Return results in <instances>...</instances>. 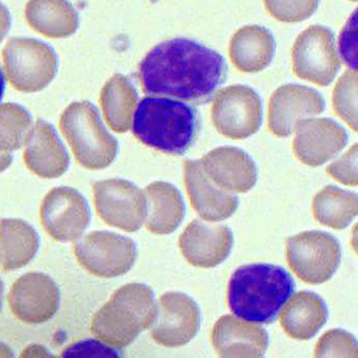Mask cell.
Returning <instances> with one entry per match:
<instances>
[{
	"label": "cell",
	"mask_w": 358,
	"mask_h": 358,
	"mask_svg": "<svg viewBox=\"0 0 358 358\" xmlns=\"http://www.w3.org/2000/svg\"><path fill=\"white\" fill-rule=\"evenodd\" d=\"M227 76L228 64L222 55L186 38L162 42L139 64V79L145 94L199 104L213 99Z\"/></svg>",
	"instance_id": "cell-1"
},
{
	"label": "cell",
	"mask_w": 358,
	"mask_h": 358,
	"mask_svg": "<svg viewBox=\"0 0 358 358\" xmlns=\"http://www.w3.org/2000/svg\"><path fill=\"white\" fill-rule=\"evenodd\" d=\"M294 280L283 267L269 264L241 266L232 274L228 303L237 318L272 324L294 292Z\"/></svg>",
	"instance_id": "cell-2"
},
{
	"label": "cell",
	"mask_w": 358,
	"mask_h": 358,
	"mask_svg": "<svg viewBox=\"0 0 358 358\" xmlns=\"http://www.w3.org/2000/svg\"><path fill=\"white\" fill-rule=\"evenodd\" d=\"M194 107L166 97H145L133 115V133L143 145L180 156L192 147L199 132Z\"/></svg>",
	"instance_id": "cell-3"
},
{
	"label": "cell",
	"mask_w": 358,
	"mask_h": 358,
	"mask_svg": "<svg viewBox=\"0 0 358 358\" xmlns=\"http://www.w3.org/2000/svg\"><path fill=\"white\" fill-rule=\"evenodd\" d=\"M152 289L145 284L122 286L110 300L96 312L92 332L108 346L122 350L149 329L156 315Z\"/></svg>",
	"instance_id": "cell-4"
},
{
	"label": "cell",
	"mask_w": 358,
	"mask_h": 358,
	"mask_svg": "<svg viewBox=\"0 0 358 358\" xmlns=\"http://www.w3.org/2000/svg\"><path fill=\"white\" fill-rule=\"evenodd\" d=\"M61 130L76 158L88 169H103L115 159L119 145L101 122L99 112L90 101L68 106L60 121Z\"/></svg>",
	"instance_id": "cell-5"
},
{
	"label": "cell",
	"mask_w": 358,
	"mask_h": 358,
	"mask_svg": "<svg viewBox=\"0 0 358 358\" xmlns=\"http://www.w3.org/2000/svg\"><path fill=\"white\" fill-rule=\"evenodd\" d=\"M7 77L20 92H38L55 78L58 57L49 44L29 38H13L3 52Z\"/></svg>",
	"instance_id": "cell-6"
},
{
	"label": "cell",
	"mask_w": 358,
	"mask_h": 358,
	"mask_svg": "<svg viewBox=\"0 0 358 358\" xmlns=\"http://www.w3.org/2000/svg\"><path fill=\"white\" fill-rule=\"evenodd\" d=\"M286 258L300 280L318 285L337 272L341 260V243L328 232H302L286 240Z\"/></svg>",
	"instance_id": "cell-7"
},
{
	"label": "cell",
	"mask_w": 358,
	"mask_h": 358,
	"mask_svg": "<svg viewBox=\"0 0 358 358\" xmlns=\"http://www.w3.org/2000/svg\"><path fill=\"white\" fill-rule=\"evenodd\" d=\"M295 75L319 86H329L341 70L335 35L322 25H312L295 40L292 49Z\"/></svg>",
	"instance_id": "cell-8"
},
{
	"label": "cell",
	"mask_w": 358,
	"mask_h": 358,
	"mask_svg": "<svg viewBox=\"0 0 358 358\" xmlns=\"http://www.w3.org/2000/svg\"><path fill=\"white\" fill-rule=\"evenodd\" d=\"M76 257L90 274L113 278L127 274L136 263L138 250L130 238L110 231H94L75 245Z\"/></svg>",
	"instance_id": "cell-9"
},
{
	"label": "cell",
	"mask_w": 358,
	"mask_h": 358,
	"mask_svg": "<svg viewBox=\"0 0 358 358\" xmlns=\"http://www.w3.org/2000/svg\"><path fill=\"white\" fill-rule=\"evenodd\" d=\"M212 121L223 136L245 139L259 130L263 122V101L249 86L227 87L214 96Z\"/></svg>",
	"instance_id": "cell-10"
},
{
	"label": "cell",
	"mask_w": 358,
	"mask_h": 358,
	"mask_svg": "<svg viewBox=\"0 0 358 358\" xmlns=\"http://www.w3.org/2000/svg\"><path fill=\"white\" fill-rule=\"evenodd\" d=\"M96 211L108 226L136 232L147 219L145 192L124 179H107L94 184Z\"/></svg>",
	"instance_id": "cell-11"
},
{
	"label": "cell",
	"mask_w": 358,
	"mask_h": 358,
	"mask_svg": "<svg viewBox=\"0 0 358 358\" xmlns=\"http://www.w3.org/2000/svg\"><path fill=\"white\" fill-rule=\"evenodd\" d=\"M201 326L199 306L188 295L168 292L157 302L150 335L162 346L180 347L196 336Z\"/></svg>",
	"instance_id": "cell-12"
},
{
	"label": "cell",
	"mask_w": 358,
	"mask_h": 358,
	"mask_svg": "<svg viewBox=\"0 0 358 358\" xmlns=\"http://www.w3.org/2000/svg\"><path fill=\"white\" fill-rule=\"evenodd\" d=\"M41 222L53 239L61 243L73 241L90 226V206L73 188H53L41 206Z\"/></svg>",
	"instance_id": "cell-13"
},
{
	"label": "cell",
	"mask_w": 358,
	"mask_h": 358,
	"mask_svg": "<svg viewBox=\"0 0 358 358\" xmlns=\"http://www.w3.org/2000/svg\"><path fill=\"white\" fill-rule=\"evenodd\" d=\"M16 318L29 324L47 322L60 308V291L52 278L43 273H27L13 284L8 294Z\"/></svg>",
	"instance_id": "cell-14"
},
{
	"label": "cell",
	"mask_w": 358,
	"mask_h": 358,
	"mask_svg": "<svg viewBox=\"0 0 358 358\" xmlns=\"http://www.w3.org/2000/svg\"><path fill=\"white\" fill-rule=\"evenodd\" d=\"M293 150L301 162L318 167L338 155L348 142V133L332 119H304L295 125Z\"/></svg>",
	"instance_id": "cell-15"
},
{
	"label": "cell",
	"mask_w": 358,
	"mask_h": 358,
	"mask_svg": "<svg viewBox=\"0 0 358 358\" xmlns=\"http://www.w3.org/2000/svg\"><path fill=\"white\" fill-rule=\"evenodd\" d=\"M326 101L318 90L298 84L280 86L269 101V129L275 136H289L301 120L324 112Z\"/></svg>",
	"instance_id": "cell-16"
},
{
	"label": "cell",
	"mask_w": 358,
	"mask_h": 358,
	"mask_svg": "<svg viewBox=\"0 0 358 358\" xmlns=\"http://www.w3.org/2000/svg\"><path fill=\"white\" fill-rule=\"evenodd\" d=\"M234 234L223 224L194 220L179 238V248L188 263L212 268L223 263L231 252Z\"/></svg>",
	"instance_id": "cell-17"
},
{
	"label": "cell",
	"mask_w": 358,
	"mask_h": 358,
	"mask_svg": "<svg viewBox=\"0 0 358 358\" xmlns=\"http://www.w3.org/2000/svg\"><path fill=\"white\" fill-rule=\"evenodd\" d=\"M212 182L229 193H247L257 182V167L248 153L236 147H220L199 160Z\"/></svg>",
	"instance_id": "cell-18"
},
{
	"label": "cell",
	"mask_w": 358,
	"mask_h": 358,
	"mask_svg": "<svg viewBox=\"0 0 358 358\" xmlns=\"http://www.w3.org/2000/svg\"><path fill=\"white\" fill-rule=\"evenodd\" d=\"M184 179L192 206L202 219L217 222L228 219L237 211V195L217 187L206 176L199 160H186Z\"/></svg>",
	"instance_id": "cell-19"
},
{
	"label": "cell",
	"mask_w": 358,
	"mask_h": 358,
	"mask_svg": "<svg viewBox=\"0 0 358 358\" xmlns=\"http://www.w3.org/2000/svg\"><path fill=\"white\" fill-rule=\"evenodd\" d=\"M24 160L29 171L43 178H57L69 167V155L55 127L38 120L25 143Z\"/></svg>",
	"instance_id": "cell-20"
},
{
	"label": "cell",
	"mask_w": 358,
	"mask_h": 358,
	"mask_svg": "<svg viewBox=\"0 0 358 358\" xmlns=\"http://www.w3.org/2000/svg\"><path fill=\"white\" fill-rule=\"evenodd\" d=\"M276 52L274 35L260 25H247L230 41V58L243 73H258L268 66Z\"/></svg>",
	"instance_id": "cell-21"
},
{
	"label": "cell",
	"mask_w": 358,
	"mask_h": 358,
	"mask_svg": "<svg viewBox=\"0 0 358 358\" xmlns=\"http://www.w3.org/2000/svg\"><path fill=\"white\" fill-rule=\"evenodd\" d=\"M280 313V324L293 339L308 341L315 337L328 319L324 299L309 291L293 295Z\"/></svg>",
	"instance_id": "cell-22"
},
{
	"label": "cell",
	"mask_w": 358,
	"mask_h": 358,
	"mask_svg": "<svg viewBox=\"0 0 358 358\" xmlns=\"http://www.w3.org/2000/svg\"><path fill=\"white\" fill-rule=\"evenodd\" d=\"M148 230L155 234L175 231L185 217L182 194L169 182H155L145 188Z\"/></svg>",
	"instance_id": "cell-23"
},
{
	"label": "cell",
	"mask_w": 358,
	"mask_h": 358,
	"mask_svg": "<svg viewBox=\"0 0 358 358\" xmlns=\"http://www.w3.org/2000/svg\"><path fill=\"white\" fill-rule=\"evenodd\" d=\"M38 232L20 219H0V267L12 272L27 266L38 252Z\"/></svg>",
	"instance_id": "cell-24"
},
{
	"label": "cell",
	"mask_w": 358,
	"mask_h": 358,
	"mask_svg": "<svg viewBox=\"0 0 358 358\" xmlns=\"http://www.w3.org/2000/svg\"><path fill=\"white\" fill-rule=\"evenodd\" d=\"M138 99L136 87L125 76L117 73L107 81L101 90V104L105 119L114 131L130 130Z\"/></svg>",
	"instance_id": "cell-25"
},
{
	"label": "cell",
	"mask_w": 358,
	"mask_h": 358,
	"mask_svg": "<svg viewBox=\"0 0 358 358\" xmlns=\"http://www.w3.org/2000/svg\"><path fill=\"white\" fill-rule=\"evenodd\" d=\"M25 14L35 31L50 38H66L78 29V12L66 1H29Z\"/></svg>",
	"instance_id": "cell-26"
},
{
	"label": "cell",
	"mask_w": 358,
	"mask_h": 358,
	"mask_svg": "<svg viewBox=\"0 0 358 358\" xmlns=\"http://www.w3.org/2000/svg\"><path fill=\"white\" fill-rule=\"evenodd\" d=\"M312 210L319 223L341 230L357 215V194L337 186H326L313 199Z\"/></svg>",
	"instance_id": "cell-27"
},
{
	"label": "cell",
	"mask_w": 358,
	"mask_h": 358,
	"mask_svg": "<svg viewBox=\"0 0 358 358\" xmlns=\"http://www.w3.org/2000/svg\"><path fill=\"white\" fill-rule=\"evenodd\" d=\"M212 344L217 352L234 344L252 345L265 352L268 348V334L258 324L234 315H223L212 331Z\"/></svg>",
	"instance_id": "cell-28"
},
{
	"label": "cell",
	"mask_w": 358,
	"mask_h": 358,
	"mask_svg": "<svg viewBox=\"0 0 358 358\" xmlns=\"http://www.w3.org/2000/svg\"><path fill=\"white\" fill-rule=\"evenodd\" d=\"M33 130L32 117L17 104L0 106V151L12 152L27 143Z\"/></svg>",
	"instance_id": "cell-29"
},
{
	"label": "cell",
	"mask_w": 358,
	"mask_h": 358,
	"mask_svg": "<svg viewBox=\"0 0 358 358\" xmlns=\"http://www.w3.org/2000/svg\"><path fill=\"white\" fill-rule=\"evenodd\" d=\"M332 103L336 113L357 130V71L347 70L336 85Z\"/></svg>",
	"instance_id": "cell-30"
},
{
	"label": "cell",
	"mask_w": 358,
	"mask_h": 358,
	"mask_svg": "<svg viewBox=\"0 0 358 358\" xmlns=\"http://www.w3.org/2000/svg\"><path fill=\"white\" fill-rule=\"evenodd\" d=\"M315 358H357V341L346 330H329L319 339Z\"/></svg>",
	"instance_id": "cell-31"
},
{
	"label": "cell",
	"mask_w": 358,
	"mask_h": 358,
	"mask_svg": "<svg viewBox=\"0 0 358 358\" xmlns=\"http://www.w3.org/2000/svg\"><path fill=\"white\" fill-rule=\"evenodd\" d=\"M319 1H265L266 9L282 22H300L309 18Z\"/></svg>",
	"instance_id": "cell-32"
},
{
	"label": "cell",
	"mask_w": 358,
	"mask_h": 358,
	"mask_svg": "<svg viewBox=\"0 0 358 358\" xmlns=\"http://www.w3.org/2000/svg\"><path fill=\"white\" fill-rule=\"evenodd\" d=\"M61 358H121V354L101 341L85 339L66 347Z\"/></svg>",
	"instance_id": "cell-33"
},
{
	"label": "cell",
	"mask_w": 358,
	"mask_h": 358,
	"mask_svg": "<svg viewBox=\"0 0 358 358\" xmlns=\"http://www.w3.org/2000/svg\"><path fill=\"white\" fill-rule=\"evenodd\" d=\"M327 173L345 185H357V145H352L344 156L332 162Z\"/></svg>",
	"instance_id": "cell-34"
},
{
	"label": "cell",
	"mask_w": 358,
	"mask_h": 358,
	"mask_svg": "<svg viewBox=\"0 0 358 358\" xmlns=\"http://www.w3.org/2000/svg\"><path fill=\"white\" fill-rule=\"evenodd\" d=\"M339 51L350 70H357V10L347 22L339 38Z\"/></svg>",
	"instance_id": "cell-35"
},
{
	"label": "cell",
	"mask_w": 358,
	"mask_h": 358,
	"mask_svg": "<svg viewBox=\"0 0 358 358\" xmlns=\"http://www.w3.org/2000/svg\"><path fill=\"white\" fill-rule=\"evenodd\" d=\"M219 358H265L264 352L252 345L234 344L217 352Z\"/></svg>",
	"instance_id": "cell-36"
},
{
	"label": "cell",
	"mask_w": 358,
	"mask_h": 358,
	"mask_svg": "<svg viewBox=\"0 0 358 358\" xmlns=\"http://www.w3.org/2000/svg\"><path fill=\"white\" fill-rule=\"evenodd\" d=\"M20 358H57L42 345H29L20 354Z\"/></svg>",
	"instance_id": "cell-37"
},
{
	"label": "cell",
	"mask_w": 358,
	"mask_h": 358,
	"mask_svg": "<svg viewBox=\"0 0 358 358\" xmlns=\"http://www.w3.org/2000/svg\"><path fill=\"white\" fill-rule=\"evenodd\" d=\"M10 14L7 7L0 3V42L3 40L10 29Z\"/></svg>",
	"instance_id": "cell-38"
},
{
	"label": "cell",
	"mask_w": 358,
	"mask_h": 358,
	"mask_svg": "<svg viewBox=\"0 0 358 358\" xmlns=\"http://www.w3.org/2000/svg\"><path fill=\"white\" fill-rule=\"evenodd\" d=\"M13 162L12 153L0 151V173L10 166Z\"/></svg>",
	"instance_id": "cell-39"
},
{
	"label": "cell",
	"mask_w": 358,
	"mask_h": 358,
	"mask_svg": "<svg viewBox=\"0 0 358 358\" xmlns=\"http://www.w3.org/2000/svg\"><path fill=\"white\" fill-rule=\"evenodd\" d=\"M0 358H14L13 350L1 341H0Z\"/></svg>",
	"instance_id": "cell-40"
},
{
	"label": "cell",
	"mask_w": 358,
	"mask_h": 358,
	"mask_svg": "<svg viewBox=\"0 0 358 358\" xmlns=\"http://www.w3.org/2000/svg\"><path fill=\"white\" fill-rule=\"evenodd\" d=\"M3 92H5V76L0 68V101L3 99Z\"/></svg>",
	"instance_id": "cell-41"
},
{
	"label": "cell",
	"mask_w": 358,
	"mask_h": 358,
	"mask_svg": "<svg viewBox=\"0 0 358 358\" xmlns=\"http://www.w3.org/2000/svg\"><path fill=\"white\" fill-rule=\"evenodd\" d=\"M3 283L1 278H0V311L3 308Z\"/></svg>",
	"instance_id": "cell-42"
}]
</instances>
